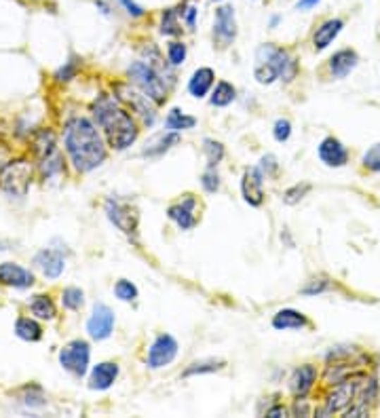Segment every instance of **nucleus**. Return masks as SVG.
<instances>
[{
    "mask_svg": "<svg viewBox=\"0 0 380 418\" xmlns=\"http://www.w3.org/2000/svg\"><path fill=\"white\" fill-rule=\"evenodd\" d=\"M34 264L42 271L44 277L49 279H57L63 269H66V262H63V256L55 250H42L34 256Z\"/></svg>",
    "mask_w": 380,
    "mask_h": 418,
    "instance_id": "18",
    "label": "nucleus"
},
{
    "mask_svg": "<svg viewBox=\"0 0 380 418\" xmlns=\"http://www.w3.org/2000/svg\"><path fill=\"white\" fill-rule=\"evenodd\" d=\"M114 294H116V298H118V300H123V302H131V300H135V298H137V288H135L131 281L121 279V281L114 285Z\"/></svg>",
    "mask_w": 380,
    "mask_h": 418,
    "instance_id": "35",
    "label": "nucleus"
},
{
    "mask_svg": "<svg viewBox=\"0 0 380 418\" xmlns=\"http://www.w3.org/2000/svg\"><path fill=\"white\" fill-rule=\"evenodd\" d=\"M262 184H264V173H262V169H258V167H247V169L243 171L241 192H243L245 203H250L252 207H260L262 201H264Z\"/></svg>",
    "mask_w": 380,
    "mask_h": 418,
    "instance_id": "13",
    "label": "nucleus"
},
{
    "mask_svg": "<svg viewBox=\"0 0 380 418\" xmlns=\"http://www.w3.org/2000/svg\"><path fill=\"white\" fill-rule=\"evenodd\" d=\"M315 381H317V368L311 366V364L300 366L298 370H294L292 381H290V383H292V393H294L296 398H307L309 391L313 389Z\"/></svg>",
    "mask_w": 380,
    "mask_h": 418,
    "instance_id": "21",
    "label": "nucleus"
},
{
    "mask_svg": "<svg viewBox=\"0 0 380 418\" xmlns=\"http://www.w3.org/2000/svg\"><path fill=\"white\" fill-rule=\"evenodd\" d=\"M216 2H220V0H216Z\"/></svg>",
    "mask_w": 380,
    "mask_h": 418,
    "instance_id": "49",
    "label": "nucleus"
},
{
    "mask_svg": "<svg viewBox=\"0 0 380 418\" xmlns=\"http://www.w3.org/2000/svg\"><path fill=\"white\" fill-rule=\"evenodd\" d=\"M235 97H237L235 87H233L231 82H226V80H220V82L216 85V89H214L209 102H212V106H216V108H224V106L233 104Z\"/></svg>",
    "mask_w": 380,
    "mask_h": 418,
    "instance_id": "27",
    "label": "nucleus"
},
{
    "mask_svg": "<svg viewBox=\"0 0 380 418\" xmlns=\"http://www.w3.org/2000/svg\"><path fill=\"white\" fill-rule=\"evenodd\" d=\"M72 76H74V63H68L66 68H61V70L55 74L57 80H70Z\"/></svg>",
    "mask_w": 380,
    "mask_h": 418,
    "instance_id": "44",
    "label": "nucleus"
},
{
    "mask_svg": "<svg viewBox=\"0 0 380 418\" xmlns=\"http://www.w3.org/2000/svg\"><path fill=\"white\" fill-rule=\"evenodd\" d=\"M176 355H178L176 338L169 334H161V336H157V340L152 343V347L148 351V368H152V370L165 368L176 359Z\"/></svg>",
    "mask_w": 380,
    "mask_h": 418,
    "instance_id": "11",
    "label": "nucleus"
},
{
    "mask_svg": "<svg viewBox=\"0 0 380 418\" xmlns=\"http://www.w3.org/2000/svg\"><path fill=\"white\" fill-rule=\"evenodd\" d=\"M357 61H360V57L353 49H343V51H338L330 57V74L338 80L347 78L355 70Z\"/></svg>",
    "mask_w": 380,
    "mask_h": 418,
    "instance_id": "20",
    "label": "nucleus"
},
{
    "mask_svg": "<svg viewBox=\"0 0 380 418\" xmlns=\"http://www.w3.org/2000/svg\"><path fill=\"white\" fill-rule=\"evenodd\" d=\"M116 91H118V97H121L123 102H127L129 106H133V110L144 118L146 125H152V123H154V110L150 108V102H152V99H150L144 91L137 93V91L125 87V85H118Z\"/></svg>",
    "mask_w": 380,
    "mask_h": 418,
    "instance_id": "14",
    "label": "nucleus"
},
{
    "mask_svg": "<svg viewBox=\"0 0 380 418\" xmlns=\"http://www.w3.org/2000/svg\"><path fill=\"white\" fill-rule=\"evenodd\" d=\"M214 78H216V74H214L212 68H199V70H195L192 78L188 80V93L192 97H197V99L205 97L209 93V89H212V85H214Z\"/></svg>",
    "mask_w": 380,
    "mask_h": 418,
    "instance_id": "23",
    "label": "nucleus"
},
{
    "mask_svg": "<svg viewBox=\"0 0 380 418\" xmlns=\"http://www.w3.org/2000/svg\"><path fill=\"white\" fill-rule=\"evenodd\" d=\"M30 311H32V315L34 317H38V319H53L55 317V305H53V300L49 298V296H42V294H38V296H34L32 300H30Z\"/></svg>",
    "mask_w": 380,
    "mask_h": 418,
    "instance_id": "26",
    "label": "nucleus"
},
{
    "mask_svg": "<svg viewBox=\"0 0 380 418\" xmlns=\"http://www.w3.org/2000/svg\"><path fill=\"white\" fill-rule=\"evenodd\" d=\"M201 184H203V188H205L207 192H216V190L220 188V176L216 173V167H209V169L203 173Z\"/></svg>",
    "mask_w": 380,
    "mask_h": 418,
    "instance_id": "38",
    "label": "nucleus"
},
{
    "mask_svg": "<svg viewBox=\"0 0 380 418\" xmlns=\"http://www.w3.org/2000/svg\"><path fill=\"white\" fill-rule=\"evenodd\" d=\"M237 38V19H235V8L231 4H222L216 11V21H214V40L218 47H231Z\"/></svg>",
    "mask_w": 380,
    "mask_h": 418,
    "instance_id": "9",
    "label": "nucleus"
},
{
    "mask_svg": "<svg viewBox=\"0 0 380 418\" xmlns=\"http://www.w3.org/2000/svg\"><path fill=\"white\" fill-rule=\"evenodd\" d=\"M93 114L97 125L104 129L106 140L112 148L125 150L137 140V125L131 114L116 104L110 95H99L93 102Z\"/></svg>",
    "mask_w": 380,
    "mask_h": 418,
    "instance_id": "2",
    "label": "nucleus"
},
{
    "mask_svg": "<svg viewBox=\"0 0 380 418\" xmlns=\"http://www.w3.org/2000/svg\"><path fill=\"white\" fill-rule=\"evenodd\" d=\"M32 144H34V152L38 156L40 171H42L44 178H51V176H55V173H59L63 169V161H61V154L57 150L53 131H49V129L38 131L34 135Z\"/></svg>",
    "mask_w": 380,
    "mask_h": 418,
    "instance_id": "6",
    "label": "nucleus"
},
{
    "mask_svg": "<svg viewBox=\"0 0 380 418\" xmlns=\"http://www.w3.org/2000/svg\"><path fill=\"white\" fill-rule=\"evenodd\" d=\"M203 150H205V156H207V165L209 167H216L222 159H224V146L216 140H205L203 142Z\"/></svg>",
    "mask_w": 380,
    "mask_h": 418,
    "instance_id": "32",
    "label": "nucleus"
},
{
    "mask_svg": "<svg viewBox=\"0 0 380 418\" xmlns=\"http://www.w3.org/2000/svg\"><path fill=\"white\" fill-rule=\"evenodd\" d=\"M277 159L273 156V154H266L264 159H262V171H266V176H273L275 171H277Z\"/></svg>",
    "mask_w": 380,
    "mask_h": 418,
    "instance_id": "42",
    "label": "nucleus"
},
{
    "mask_svg": "<svg viewBox=\"0 0 380 418\" xmlns=\"http://www.w3.org/2000/svg\"><path fill=\"white\" fill-rule=\"evenodd\" d=\"M195 125H197V118L184 114V112L178 110V108H173V110L167 114V118H165V127H167L169 131H184V129H192Z\"/></svg>",
    "mask_w": 380,
    "mask_h": 418,
    "instance_id": "28",
    "label": "nucleus"
},
{
    "mask_svg": "<svg viewBox=\"0 0 380 418\" xmlns=\"http://www.w3.org/2000/svg\"><path fill=\"white\" fill-rule=\"evenodd\" d=\"M89 357H91V349L85 340H72L59 351L61 368L68 370L70 374H74L76 379H82L87 374Z\"/></svg>",
    "mask_w": 380,
    "mask_h": 418,
    "instance_id": "7",
    "label": "nucleus"
},
{
    "mask_svg": "<svg viewBox=\"0 0 380 418\" xmlns=\"http://www.w3.org/2000/svg\"><path fill=\"white\" fill-rule=\"evenodd\" d=\"M15 334H17V338L25 340V343H36L42 338V328L30 317H19L15 324Z\"/></svg>",
    "mask_w": 380,
    "mask_h": 418,
    "instance_id": "25",
    "label": "nucleus"
},
{
    "mask_svg": "<svg viewBox=\"0 0 380 418\" xmlns=\"http://www.w3.org/2000/svg\"><path fill=\"white\" fill-rule=\"evenodd\" d=\"M197 13H199V11H197V6H192V4H190V6H186V11H182V15H184V19H186V23H188V27H190V30L195 27Z\"/></svg>",
    "mask_w": 380,
    "mask_h": 418,
    "instance_id": "43",
    "label": "nucleus"
},
{
    "mask_svg": "<svg viewBox=\"0 0 380 418\" xmlns=\"http://www.w3.org/2000/svg\"><path fill=\"white\" fill-rule=\"evenodd\" d=\"M118 376V366L112 364V362H104V364H97L93 370H91V376H89V389L93 391H106L114 385Z\"/></svg>",
    "mask_w": 380,
    "mask_h": 418,
    "instance_id": "19",
    "label": "nucleus"
},
{
    "mask_svg": "<svg viewBox=\"0 0 380 418\" xmlns=\"http://www.w3.org/2000/svg\"><path fill=\"white\" fill-rule=\"evenodd\" d=\"M167 55H169V61H171L173 66H180V63L186 59V44H184V42H180V40L169 42V47H167Z\"/></svg>",
    "mask_w": 380,
    "mask_h": 418,
    "instance_id": "37",
    "label": "nucleus"
},
{
    "mask_svg": "<svg viewBox=\"0 0 380 418\" xmlns=\"http://www.w3.org/2000/svg\"><path fill=\"white\" fill-rule=\"evenodd\" d=\"M95 4L102 8V13H106V15L110 13V8H108V4H106V2H102V0H95Z\"/></svg>",
    "mask_w": 380,
    "mask_h": 418,
    "instance_id": "47",
    "label": "nucleus"
},
{
    "mask_svg": "<svg viewBox=\"0 0 380 418\" xmlns=\"http://www.w3.org/2000/svg\"><path fill=\"white\" fill-rule=\"evenodd\" d=\"M317 154H319L321 163L328 165V167H345L349 163V150L336 137H326L319 144Z\"/></svg>",
    "mask_w": 380,
    "mask_h": 418,
    "instance_id": "15",
    "label": "nucleus"
},
{
    "mask_svg": "<svg viewBox=\"0 0 380 418\" xmlns=\"http://www.w3.org/2000/svg\"><path fill=\"white\" fill-rule=\"evenodd\" d=\"M273 135H275V140H277V142H286V140H290V135H292V123H290L288 118H279V121L275 123Z\"/></svg>",
    "mask_w": 380,
    "mask_h": 418,
    "instance_id": "39",
    "label": "nucleus"
},
{
    "mask_svg": "<svg viewBox=\"0 0 380 418\" xmlns=\"http://www.w3.org/2000/svg\"><path fill=\"white\" fill-rule=\"evenodd\" d=\"M129 76L131 80L140 87V91H144L154 104H163L167 99V85L165 78L161 74V70H157L150 61H135L129 66Z\"/></svg>",
    "mask_w": 380,
    "mask_h": 418,
    "instance_id": "4",
    "label": "nucleus"
},
{
    "mask_svg": "<svg viewBox=\"0 0 380 418\" xmlns=\"http://www.w3.org/2000/svg\"><path fill=\"white\" fill-rule=\"evenodd\" d=\"M63 146L70 156V163L80 173L93 171L106 161V146L99 137V131L85 116L68 121L63 131Z\"/></svg>",
    "mask_w": 380,
    "mask_h": 418,
    "instance_id": "1",
    "label": "nucleus"
},
{
    "mask_svg": "<svg viewBox=\"0 0 380 418\" xmlns=\"http://www.w3.org/2000/svg\"><path fill=\"white\" fill-rule=\"evenodd\" d=\"M121 4L125 6V11H127L131 17H142V15H144V8H142L135 0H121Z\"/></svg>",
    "mask_w": 380,
    "mask_h": 418,
    "instance_id": "41",
    "label": "nucleus"
},
{
    "mask_svg": "<svg viewBox=\"0 0 380 418\" xmlns=\"http://www.w3.org/2000/svg\"><path fill=\"white\" fill-rule=\"evenodd\" d=\"M106 216H108V220L118 228V230H123L125 235H131V233H135V228H137V214H135V209L129 205V203H125V201H118V199H108L106 201Z\"/></svg>",
    "mask_w": 380,
    "mask_h": 418,
    "instance_id": "10",
    "label": "nucleus"
},
{
    "mask_svg": "<svg viewBox=\"0 0 380 418\" xmlns=\"http://www.w3.org/2000/svg\"><path fill=\"white\" fill-rule=\"evenodd\" d=\"M61 302H63L66 309L78 311V309L82 307V302H85V294H82V290H78V288H68V290H63V294H61Z\"/></svg>",
    "mask_w": 380,
    "mask_h": 418,
    "instance_id": "34",
    "label": "nucleus"
},
{
    "mask_svg": "<svg viewBox=\"0 0 380 418\" xmlns=\"http://www.w3.org/2000/svg\"><path fill=\"white\" fill-rule=\"evenodd\" d=\"M360 393V379L357 376H349L345 381H341L334 391L328 395L326 400V408L321 410V414H336V412H345L353 406L355 398Z\"/></svg>",
    "mask_w": 380,
    "mask_h": 418,
    "instance_id": "8",
    "label": "nucleus"
},
{
    "mask_svg": "<svg viewBox=\"0 0 380 418\" xmlns=\"http://www.w3.org/2000/svg\"><path fill=\"white\" fill-rule=\"evenodd\" d=\"M0 283L8 285V288H17V290H25L34 283V275L30 271H25L19 264L13 262H2L0 264Z\"/></svg>",
    "mask_w": 380,
    "mask_h": 418,
    "instance_id": "17",
    "label": "nucleus"
},
{
    "mask_svg": "<svg viewBox=\"0 0 380 418\" xmlns=\"http://www.w3.org/2000/svg\"><path fill=\"white\" fill-rule=\"evenodd\" d=\"M180 142V135L176 133V131H169V133H163V135H159L157 137V144H150L146 150H144V156H159V154H163L165 150H169L173 144H178Z\"/></svg>",
    "mask_w": 380,
    "mask_h": 418,
    "instance_id": "29",
    "label": "nucleus"
},
{
    "mask_svg": "<svg viewBox=\"0 0 380 418\" xmlns=\"http://www.w3.org/2000/svg\"><path fill=\"white\" fill-rule=\"evenodd\" d=\"M321 0H298V4H296V8L298 11H311L313 6H317Z\"/></svg>",
    "mask_w": 380,
    "mask_h": 418,
    "instance_id": "45",
    "label": "nucleus"
},
{
    "mask_svg": "<svg viewBox=\"0 0 380 418\" xmlns=\"http://www.w3.org/2000/svg\"><path fill=\"white\" fill-rule=\"evenodd\" d=\"M328 288H330V283H328V281H317V279H313L307 288H302V294L313 296V294H321V292H326Z\"/></svg>",
    "mask_w": 380,
    "mask_h": 418,
    "instance_id": "40",
    "label": "nucleus"
},
{
    "mask_svg": "<svg viewBox=\"0 0 380 418\" xmlns=\"http://www.w3.org/2000/svg\"><path fill=\"white\" fill-rule=\"evenodd\" d=\"M182 11H176V8H167V11H163V15H161V32L165 34V36H178V34H182V27H180V15Z\"/></svg>",
    "mask_w": 380,
    "mask_h": 418,
    "instance_id": "30",
    "label": "nucleus"
},
{
    "mask_svg": "<svg viewBox=\"0 0 380 418\" xmlns=\"http://www.w3.org/2000/svg\"><path fill=\"white\" fill-rule=\"evenodd\" d=\"M195 207H197V199L192 195H186L184 201L171 205L167 209V216L169 220H173L182 230H188L197 224V216H195Z\"/></svg>",
    "mask_w": 380,
    "mask_h": 418,
    "instance_id": "16",
    "label": "nucleus"
},
{
    "mask_svg": "<svg viewBox=\"0 0 380 418\" xmlns=\"http://www.w3.org/2000/svg\"><path fill=\"white\" fill-rule=\"evenodd\" d=\"M224 368L222 359H203V362H195L184 370V376H197V374H209V372H218Z\"/></svg>",
    "mask_w": 380,
    "mask_h": 418,
    "instance_id": "31",
    "label": "nucleus"
},
{
    "mask_svg": "<svg viewBox=\"0 0 380 418\" xmlns=\"http://www.w3.org/2000/svg\"><path fill=\"white\" fill-rule=\"evenodd\" d=\"M309 192H311V184H307V182L294 184L292 188H288V190L283 192V203H286V205H296V203H300Z\"/></svg>",
    "mask_w": 380,
    "mask_h": 418,
    "instance_id": "33",
    "label": "nucleus"
},
{
    "mask_svg": "<svg viewBox=\"0 0 380 418\" xmlns=\"http://www.w3.org/2000/svg\"><path fill=\"white\" fill-rule=\"evenodd\" d=\"M298 72L296 59L290 55V51L275 47V44H262L256 53V70L254 76L260 85H271L277 78L292 80Z\"/></svg>",
    "mask_w": 380,
    "mask_h": 418,
    "instance_id": "3",
    "label": "nucleus"
},
{
    "mask_svg": "<svg viewBox=\"0 0 380 418\" xmlns=\"http://www.w3.org/2000/svg\"><path fill=\"white\" fill-rule=\"evenodd\" d=\"M30 182L32 165L25 159H15L0 167V188L11 197H25Z\"/></svg>",
    "mask_w": 380,
    "mask_h": 418,
    "instance_id": "5",
    "label": "nucleus"
},
{
    "mask_svg": "<svg viewBox=\"0 0 380 418\" xmlns=\"http://www.w3.org/2000/svg\"><path fill=\"white\" fill-rule=\"evenodd\" d=\"M2 250H6V247H4V245H2V243H0V252H2Z\"/></svg>",
    "mask_w": 380,
    "mask_h": 418,
    "instance_id": "48",
    "label": "nucleus"
},
{
    "mask_svg": "<svg viewBox=\"0 0 380 418\" xmlns=\"http://www.w3.org/2000/svg\"><path fill=\"white\" fill-rule=\"evenodd\" d=\"M309 326L307 315L294 311V309H283L273 317V328L275 330H302Z\"/></svg>",
    "mask_w": 380,
    "mask_h": 418,
    "instance_id": "24",
    "label": "nucleus"
},
{
    "mask_svg": "<svg viewBox=\"0 0 380 418\" xmlns=\"http://www.w3.org/2000/svg\"><path fill=\"white\" fill-rule=\"evenodd\" d=\"M266 417H286V408H281V406L271 408V410L266 412Z\"/></svg>",
    "mask_w": 380,
    "mask_h": 418,
    "instance_id": "46",
    "label": "nucleus"
},
{
    "mask_svg": "<svg viewBox=\"0 0 380 418\" xmlns=\"http://www.w3.org/2000/svg\"><path fill=\"white\" fill-rule=\"evenodd\" d=\"M114 330V313L110 307L106 305H95L93 307V313L87 321V332L93 340H106L110 338Z\"/></svg>",
    "mask_w": 380,
    "mask_h": 418,
    "instance_id": "12",
    "label": "nucleus"
},
{
    "mask_svg": "<svg viewBox=\"0 0 380 418\" xmlns=\"http://www.w3.org/2000/svg\"><path fill=\"white\" fill-rule=\"evenodd\" d=\"M343 27H345V21H343V19H338V17L324 21V23L317 27L315 36H313V44H315V49H317V51L328 49V47L336 40V36L343 32Z\"/></svg>",
    "mask_w": 380,
    "mask_h": 418,
    "instance_id": "22",
    "label": "nucleus"
},
{
    "mask_svg": "<svg viewBox=\"0 0 380 418\" xmlns=\"http://www.w3.org/2000/svg\"><path fill=\"white\" fill-rule=\"evenodd\" d=\"M362 163H364V167H366V169H370V171L379 173L380 171V144H374L370 150H366V154H364Z\"/></svg>",
    "mask_w": 380,
    "mask_h": 418,
    "instance_id": "36",
    "label": "nucleus"
}]
</instances>
